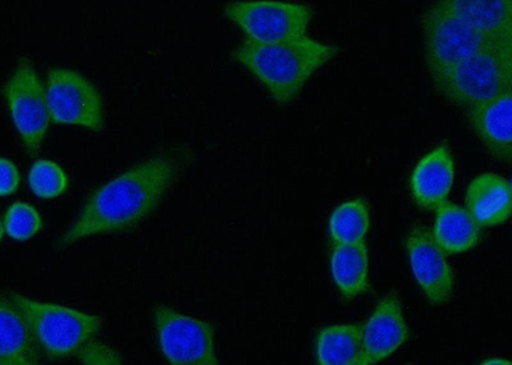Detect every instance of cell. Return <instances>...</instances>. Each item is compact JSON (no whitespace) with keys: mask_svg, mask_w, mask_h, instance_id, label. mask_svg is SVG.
Returning <instances> with one entry per match:
<instances>
[{"mask_svg":"<svg viewBox=\"0 0 512 365\" xmlns=\"http://www.w3.org/2000/svg\"><path fill=\"white\" fill-rule=\"evenodd\" d=\"M192 162L191 150L167 149L100 186L91 194L76 221L59 237L58 248H68L91 236L136 227L157 211L169 189Z\"/></svg>","mask_w":512,"mask_h":365,"instance_id":"obj_1","label":"cell"},{"mask_svg":"<svg viewBox=\"0 0 512 365\" xmlns=\"http://www.w3.org/2000/svg\"><path fill=\"white\" fill-rule=\"evenodd\" d=\"M337 53L335 45L305 35L269 44L246 39L233 52V58L262 82L278 104L285 106L301 93L310 77L332 61Z\"/></svg>","mask_w":512,"mask_h":365,"instance_id":"obj_2","label":"cell"},{"mask_svg":"<svg viewBox=\"0 0 512 365\" xmlns=\"http://www.w3.org/2000/svg\"><path fill=\"white\" fill-rule=\"evenodd\" d=\"M443 97L469 109L512 90V35L489 39L468 61L434 82Z\"/></svg>","mask_w":512,"mask_h":365,"instance_id":"obj_3","label":"cell"},{"mask_svg":"<svg viewBox=\"0 0 512 365\" xmlns=\"http://www.w3.org/2000/svg\"><path fill=\"white\" fill-rule=\"evenodd\" d=\"M7 298L30 326L41 353L50 359L76 355L86 342L95 339L102 326L98 317L80 310L41 303L17 292H8Z\"/></svg>","mask_w":512,"mask_h":365,"instance_id":"obj_4","label":"cell"},{"mask_svg":"<svg viewBox=\"0 0 512 365\" xmlns=\"http://www.w3.org/2000/svg\"><path fill=\"white\" fill-rule=\"evenodd\" d=\"M425 63L436 82L468 61L489 40L437 0L423 17Z\"/></svg>","mask_w":512,"mask_h":365,"instance_id":"obj_5","label":"cell"},{"mask_svg":"<svg viewBox=\"0 0 512 365\" xmlns=\"http://www.w3.org/2000/svg\"><path fill=\"white\" fill-rule=\"evenodd\" d=\"M226 15L255 43H281L308 33L312 8L281 0H240L228 3Z\"/></svg>","mask_w":512,"mask_h":365,"instance_id":"obj_6","label":"cell"},{"mask_svg":"<svg viewBox=\"0 0 512 365\" xmlns=\"http://www.w3.org/2000/svg\"><path fill=\"white\" fill-rule=\"evenodd\" d=\"M160 350L175 365H216V335L210 323L185 316L166 305L154 309Z\"/></svg>","mask_w":512,"mask_h":365,"instance_id":"obj_7","label":"cell"},{"mask_svg":"<svg viewBox=\"0 0 512 365\" xmlns=\"http://www.w3.org/2000/svg\"><path fill=\"white\" fill-rule=\"evenodd\" d=\"M47 97L53 122L94 131L103 129L102 97L81 73L67 68H54L48 73Z\"/></svg>","mask_w":512,"mask_h":365,"instance_id":"obj_8","label":"cell"},{"mask_svg":"<svg viewBox=\"0 0 512 365\" xmlns=\"http://www.w3.org/2000/svg\"><path fill=\"white\" fill-rule=\"evenodd\" d=\"M18 134L27 152H38L47 134L50 120L47 90L41 85L38 73L22 59L4 90Z\"/></svg>","mask_w":512,"mask_h":365,"instance_id":"obj_9","label":"cell"},{"mask_svg":"<svg viewBox=\"0 0 512 365\" xmlns=\"http://www.w3.org/2000/svg\"><path fill=\"white\" fill-rule=\"evenodd\" d=\"M411 269L427 299L434 305L450 300L454 290V275L446 253L434 239L433 232L415 227L406 239Z\"/></svg>","mask_w":512,"mask_h":365,"instance_id":"obj_10","label":"cell"},{"mask_svg":"<svg viewBox=\"0 0 512 365\" xmlns=\"http://www.w3.org/2000/svg\"><path fill=\"white\" fill-rule=\"evenodd\" d=\"M466 112L474 134L492 157L512 163V90Z\"/></svg>","mask_w":512,"mask_h":365,"instance_id":"obj_11","label":"cell"},{"mask_svg":"<svg viewBox=\"0 0 512 365\" xmlns=\"http://www.w3.org/2000/svg\"><path fill=\"white\" fill-rule=\"evenodd\" d=\"M409 339L399 296L387 295L363 327L367 364H377L391 357Z\"/></svg>","mask_w":512,"mask_h":365,"instance_id":"obj_12","label":"cell"},{"mask_svg":"<svg viewBox=\"0 0 512 365\" xmlns=\"http://www.w3.org/2000/svg\"><path fill=\"white\" fill-rule=\"evenodd\" d=\"M455 181V163L447 145L438 146L416 164L410 177L415 203L425 211H436L447 202Z\"/></svg>","mask_w":512,"mask_h":365,"instance_id":"obj_13","label":"cell"},{"mask_svg":"<svg viewBox=\"0 0 512 365\" xmlns=\"http://www.w3.org/2000/svg\"><path fill=\"white\" fill-rule=\"evenodd\" d=\"M466 211L480 227H495L512 216L510 182L496 173H483L466 190Z\"/></svg>","mask_w":512,"mask_h":365,"instance_id":"obj_14","label":"cell"},{"mask_svg":"<svg viewBox=\"0 0 512 365\" xmlns=\"http://www.w3.org/2000/svg\"><path fill=\"white\" fill-rule=\"evenodd\" d=\"M0 319H2V333H0V364L3 365H31L38 364L41 350L36 342L34 333L27 325L25 318L9 301L7 295L0 301Z\"/></svg>","mask_w":512,"mask_h":365,"instance_id":"obj_15","label":"cell"},{"mask_svg":"<svg viewBox=\"0 0 512 365\" xmlns=\"http://www.w3.org/2000/svg\"><path fill=\"white\" fill-rule=\"evenodd\" d=\"M433 236L446 254L469 252L477 246L482 227L470 216L466 208L445 202L436 209Z\"/></svg>","mask_w":512,"mask_h":365,"instance_id":"obj_16","label":"cell"},{"mask_svg":"<svg viewBox=\"0 0 512 365\" xmlns=\"http://www.w3.org/2000/svg\"><path fill=\"white\" fill-rule=\"evenodd\" d=\"M488 39L512 35V0H440Z\"/></svg>","mask_w":512,"mask_h":365,"instance_id":"obj_17","label":"cell"},{"mask_svg":"<svg viewBox=\"0 0 512 365\" xmlns=\"http://www.w3.org/2000/svg\"><path fill=\"white\" fill-rule=\"evenodd\" d=\"M331 273L345 299L364 294L369 287V257L365 241L333 245Z\"/></svg>","mask_w":512,"mask_h":365,"instance_id":"obj_18","label":"cell"},{"mask_svg":"<svg viewBox=\"0 0 512 365\" xmlns=\"http://www.w3.org/2000/svg\"><path fill=\"white\" fill-rule=\"evenodd\" d=\"M317 363L320 365H368L365 358L363 327H326L317 337Z\"/></svg>","mask_w":512,"mask_h":365,"instance_id":"obj_19","label":"cell"},{"mask_svg":"<svg viewBox=\"0 0 512 365\" xmlns=\"http://www.w3.org/2000/svg\"><path fill=\"white\" fill-rule=\"evenodd\" d=\"M329 239L333 245L363 241L369 230V208L363 199L341 204L329 218Z\"/></svg>","mask_w":512,"mask_h":365,"instance_id":"obj_20","label":"cell"},{"mask_svg":"<svg viewBox=\"0 0 512 365\" xmlns=\"http://www.w3.org/2000/svg\"><path fill=\"white\" fill-rule=\"evenodd\" d=\"M32 193L41 199H56L66 193L68 177L56 162L41 159L32 164L29 173Z\"/></svg>","mask_w":512,"mask_h":365,"instance_id":"obj_21","label":"cell"},{"mask_svg":"<svg viewBox=\"0 0 512 365\" xmlns=\"http://www.w3.org/2000/svg\"><path fill=\"white\" fill-rule=\"evenodd\" d=\"M43 226L38 211L32 205L16 202L9 207L3 219V234L9 239L26 241L38 234Z\"/></svg>","mask_w":512,"mask_h":365,"instance_id":"obj_22","label":"cell"},{"mask_svg":"<svg viewBox=\"0 0 512 365\" xmlns=\"http://www.w3.org/2000/svg\"><path fill=\"white\" fill-rule=\"evenodd\" d=\"M76 357L85 364H122V357L116 350L95 339L86 342Z\"/></svg>","mask_w":512,"mask_h":365,"instance_id":"obj_23","label":"cell"},{"mask_svg":"<svg viewBox=\"0 0 512 365\" xmlns=\"http://www.w3.org/2000/svg\"><path fill=\"white\" fill-rule=\"evenodd\" d=\"M0 194L8 196L18 189L20 185V172L15 163L7 158H2V177H0Z\"/></svg>","mask_w":512,"mask_h":365,"instance_id":"obj_24","label":"cell"},{"mask_svg":"<svg viewBox=\"0 0 512 365\" xmlns=\"http://www.w3.org/2000/svg\"><path fill=\"white\" fill-rule=\"evenodd\" d=\"M483 364H486V365H497V364L511 365L512 362H510V360H506V359L492 358V359L486 360V362H483Z\"/></svg>","mask_w":512,"mask_h":365,"instance_id":"obj_25","label":"cell"},{"mask_svg":"<svg viewBox=\"0 0 512 365\" xmlns=\"http://www.w3.org/2000/svg\"><path fill=\"white\" fill-rule=\"evenodd\" d=\"M510 186H511V193H512V181L510 182Z\"/></svg>","mask_w":512,"mask_h":365,"instance_id":"obj_26","label":"cell"}]
</instances>
